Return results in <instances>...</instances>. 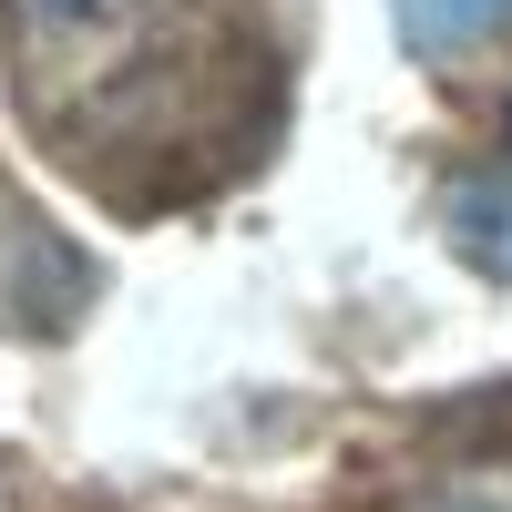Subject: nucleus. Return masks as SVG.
I'll list each match as a JSON object with an SVG mask.
<instances>
[{"label":"nucleus","mask_w":512,"mask_h":512,"mask_svg":"<svg viewBox=\"0 0 512 512\" xmlns=\"http://www.w3.org/2000/svg\"><path fill=\"white\" fill-rule=\"evenodd\" d=\"M11 21V72L21 103L52 144L82 154V175L123 185L113 164H134L164 113H175L185 72H216V31L205 0H0Z\"/></svg>","instance_id":"obj_1"},{"label":"nucleus","mask_w":512,"mask_h":512,"mask_svg":"<svg viewBox=\"0 0 512 512\" xmlns=\"http://www.w3.org/2000/svg\"><path fill=\"white\" fill-rule=\"evenodd\" d=\"M441 216H451V246L472 256L482 277L512 287V123H502V144L482 164H461V185L441 195Z\"/></svg>","instance_id":"obj_2"},{"label":"nucleus","mask_w":512,"mask_h":512,"mask_svg":"<svg viewBox=\"0 0 512 512\" xmlns=\"http://www.w3.org/2000/svg\"><path fill=\"white\" fill-rule=\"evenodd\" d=\"M390 21L420 62H482L492 41H512V0H390Z\"/></svg>","instance_id":"obj_3"}]
</instances>
